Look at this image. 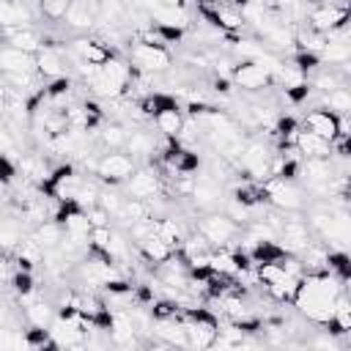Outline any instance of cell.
<instances>
[{
	"mask_svg": "<svg viewBox=\"0 0 351 351\" xmlns=\"http://www.w3.org/2000/svg\"><path fill=\"white\" fill-rule=\"evenodd\" d=\"M93 170L104 184L115 186V184H123L134 173V156L121 154V151H107L101 154V159H96Z\"/></svg>",
	"mask_w": 351,
	"mask_h": 351,
	"instance_id": "1",
	"label": "cell"
},
{
	"mask_svg": "<svg viewBox=\"0 0 351 351\" xmlns=\"http://www.w3.org/2000/svg\"><path fill=\"white\" fill-rule=\"evenodd\" d=\"M132 60H134V66H137L140 71H145V74H162V71H167L170 63H173V58H170V52L165 49V44H148V41H137V44L132 47Z\"/></svg>",
	"mask_w": 351,
	"mask_h": 351,
	"instance_id": "2",
	"label": "cell"
},
{
	"mask_svg": "<svg viewBox=\"0 0 351 351\" xmlns=\"http://www.w3.org/2000/svg\"><path fill=\"white\" fill-rule=\"evenodd\" d=\"M197 233L211 244V247H228V241L239 233V225L228 214H206L197 225Z\"/></svg>",
	"mask_w": 351,
	"mask_h": 351,
	"instance_id": "3",
	"label": "cell"
},
{
	"mask_svg": "<svg viewBox=\"0 0 351 351\" xmlns=\"http://www.w3.org/2000/svg\"><path fill=\"white\" fill-rule=\"evenodd\" d=\"M263 189H266V200H271L280 211H299L304 197H302V189L293 186L291 181H282V178H266L263 181Z\"/></svg>",
	"mask_w": 351,
	"mask_h": 351,
	"instance_id": "4",
	"label": "cell"
},
{
	"mask_svg": "<svg viewBox=\"0 0 351 351\" xmlns=\"http://www.w3.org/2000/svg\"><path fill=\"white\" fill-rule=\"evenodd\" d=\"M343 25H348V5H337L335 0H329V3H318L310 11V27L324 36Z\"/></svg>",
	"mask_w": 351,
	"mask_h": 351,
	"instance_id": "5",
	"label": "cell"
},
{
	"mask_svg": "<svg viewBox=\"0 0 351 351\" xmlns=\"http://www.w3.org/2000/svg\"><path fill=\"white\" fill-rule=\"evenodd\" d=\"M233 82L244 90H263L274 82V77L258 63V60H241L233 69Z\"/></svg>",
	"mask_w": 351,
	"mask_h": 351,
	"instance_id": "6",
	"label": "cell"
},
{
	"mask_svg": "<svg viewBox=\"0 0 351 351\" xmlns=\"http://www.w3.org/2000/svg\"><path fill=\"white\" fill-rule=\"evenodd\" d=\"M304 129L332 143V140L340 134V115H335V112L326 110V107L310 110V112L304 115Z\"/></svg>",
	"mask_w": 351,
	"mask_h": 351,
	"instance_id": "7",
	"label": "cell"
},
{
	"mask_svg": "<svg viewBox=\"0 0 351 351\" xmlns=\"http://www.w3.org/2000/svg\"><path fill=\"white\" fill-rule=\"evenodd\" d=\"M74 58L90 63V66H104L110 58H112V49L99 41V38H74L71 41V49H69Z\"/></svg>",
	"mask_w": 351,
	"mask_h": 351,
	"instance_id": "8",
	"label": "cell"
},
{
	"mask_svg": "<svg viewBox=\"0 0 351 351\" xmlns=\"http://www.w3.org/2000/svg\"><path fill=\"white\" fill-rule=\"evenodd\" d=\"M126 192H129V197H140V200H148V197H154V195H159V176H156V170H151V167H143V170H134L126 181Z\"/></svg>",
	"mask_w": 351,
	"mask_h": 351,
	"instance_id": "9",
	"label": "cell"
},
{
	"mask_svg": "<svg viewBox=\"0 0 351 351\" xmlns=\"http://www.w3.org/2000/svg\"><path fill=\"white\" fill-rule=\"evenodd\" d=\"M33 25V11L25 0H0V27L14 30V27H27Z\"/></svg>",
	"mask_w": 351,
	"mask_h": 351,
	"instance_id": "10",
	"label": "cell"
},
{
	"mask_svg": "<svg viewBox=\"0 0 351 351\" xmlns=\"http://www.w3.org/2000/svg\"><path fill=\"white\" fill-rule=\"evenodd\" d=\"M277 236H282V250H285V252H293V255H299V252L313 241V239H310V228H307V222H302V219H285Z\"/></svg>",
	"mask_w": 351,
	"mask_h": 351,
	"instance_id": "11",
	"label": "cell"
},
{
	"mask_svg": "<svg viewBox=\"0 0 351 351\" xmlns=\"http://www.w3.org/2000/svg\"><path fill=\"white\" fill-rule=\"evenodd\" d=\"M189 197L195 200L197 208H217L219 200H222V189H219V181L211 178V176H195V184H192V192Z\"/></svg>",
	"mask_w": 351,
	"mask_h": 351,
	"instance_id": "12",
	"label": "cell"
},
{
	"mask_svg": "<svg viewBox=\"0 0 351 351\" xmlns=\"http://www.w3.org/2000/svg\"><path fill=\"white\" fill-rule=\"evenodd\" d=\"M36 74H41L47 80H55V77L66 74V60H63L60 47H41L36 52Z\"/></svg>",
	"mask_w": 351,
	"mask_h": 351,
	"instance_id": "13",
	"label": "cell"
},
{
	"mask_svg": "<svg viewBox=\"0 0 351 351\" xmlns=\"http://www.w3.org/2000/svg\"><path fill=\"white\" fill-rule=\"evenodd\" d=\"M63 19L74 30H90V27H96V0H71Z\"/></svg>",
	"mask_w": 351,
	"mask_h": 351,
	"instance_id": "14",
	"label": "cell"
},
{
	"mask_svg": "<svg viewBox=\"0 0 351 351\" xmlns=\"http://www.w3.org/2000/svg\"><path fill=\"white\" fill-rule=\"evenodd\" d=\"M5 71H36V52H25L11 44L0 47V74Z\"/></svg>",
	"mask_w": 351,
	"mask_h": 351,
	"instance_id": "15",
	"label": "cell"
},
{
	"mask_svg": "<svg viewBox=\"0 0 351 351\" xmlns=\"http://www.w3.org/2000/svg\"><path fill=\"white\" fill-rule=\"evenodd\" d=\"M293 148L302 156H307V159H313V156H332V143L324 140V137H318V134H313V132H307V129H299L296 132Z\"/></svg>",
	"mask_w": 351,
	"mask_h": 351,
	"instance_id": "16",
	"label": "cell"
},
{
	"mask_svg": "<svg viewBox=\"0 0 351 351\" xmlns=\"http://www.w3.org/2000/svg\"><path fill=\"white\" fill-rule=\"evenodd\" d=\"M137 250H140V255H143V261L145 263H165L176 250L167 244V241H162L156 233H151V236H145V239H140L137 241Z\"/></svg>",
	"mask_w": 351,
	"mask_h": 351,
	"instance_id": "17",
	"label": "cell"
},
{
	"mask_svg": "<svg viewBox=\"0 0 351 351\" xmlns=\"http://www.w3.org/2000/svg\"><path fill=\"white\" fill-rule=\"evenodd\" d=\"M5 41L16 49H25V52H38L44 47V36L27 25V27H14V30H5Z\"/></svg>",
	"mask_w": 351,
	"mask_h": 351,
	"instance_id": "18",
	"label": "cell"
},
{
	"mask_svg": "<svg viewBox=\"0 0 351 351\" xmlns=\"http://www.w3.org/2000/svg\"><path fill=\"white\" fill-rule=\"evenodd\" d=\"M151 25H165V27H186V11L181 5H156L148 11Z\"/></svg>",
	"mask_w": 351,
	"mask_h": 351,
	"instance_id": "19",
	"label": "cell"
},
{
	"mask_svg": "<svg viewBox=\"0 0 351 351\" xmlns=\"http://www.w3.org/2000/svg\"><path fill=\"white\" fill-rule=\"evenodd\" d=\"M154 123H156V129H159L165 137H178V132H181V126H184V115H181L178 104H173V107L159 110V112L154 115Z\"/></svg>",
	"mask_w": 351,
	"mask_h": 351,
	"instance_id": "20",
	"label": "cell"
},
{
	"mask_svg": "<svg viewBox=\"0 0 351 351\" xmlns=\"http://www.w3.org/2000/svg\"><path fill=\"white\" fill-rule=\"evenodd\" d=\"M25 239L16 214H0V250H14Z\"/></svg>",
	"mask_w": 351,
	"mask_h": 351,
	"instance_id": "21",
	"label": "cell"
},
{
	"mask_svg": "<svg viewBox=\"0 0 351 351\" xmlns=\"http://www.w3.org/2000/svg\"><path fill=\"white\" fill-rule=\"evenodd\" d=\"M30 236H33V241H36L41 250H55V247L60 244V239H63V228H60L55 219H52V222L44 219V222L36 225V230H33Z\"/></svg>",
	"mask_w": 351,
	"mask_h": 351,
	"instance_id": "22",
	"label": "cell"
},
{
	"mask_svg": "<svg viewBox=\"0 0 351 351\" xmlns=\"http://www.w3.org/2000/svg\"><path fill=\"white\" fill-rule=\"evenodd\" d=\"M126 151L132 154V156H151L154 154V148H156V140H154V134H148L145 129H134V132H129L126 134Z\"/></svg>",
	"mask_w": 351,
	"mask_h": 351,
	"instance_id": "23",
	"label": "cell"
},
{
	"mask_svg": "<svg viewBox=\"0 0 351 351\" xmlns=\"http://www.w3.org/2000/svg\"><path fill=\"white\" fill-rule=\"evenodd\" d=\"M233 200L241 203L244 208H255V206L266 203V189H263V184H258V181H252V184H239V186L233 189Z\"/></svg>",
	"mask_w": 351,
	"mask_h": 351,
	"instance_id": "24",
	"label": "cell"
},
{
	"mask_svg": "<svg viewBox=\"0 0 351 351\" xmlns=\"http://www.w3.org/2000/svg\"><path fill=\"white\" fill-rule=\"evenodd\" d=\"M25 318H27L30 326H49L52 318H55V310H52V304L44 302V299H30V302L25 304Z\"/></svg>",
	"mask_w": 351,
	"mask_h": 351,
	"instance_id": "25",
	"label": "cell"
},
{
	"mask_svg": "<svg viewBox=\"0 0 351 351\" xmlns=\"http://www.w3.org/2000/svg\"><path fill=\"white\" fill-rule=\"evenodd\" d=\"M324 107L332 110L335 115H348V110H351V93H348V88L340 85V88L326 90L324 93Z\"/></svg>",
	"mask_w": 351,
	"mask_h": 351,
	"instance_id": "26",
	"label": "cell"
},
{
	"mask_svg": "<svg viewBox=\"0 0 351 351\" xmlns=\"http://www.w3.org/2000/svg\"><path fill=\"white\" fill-rule=\"evenodd\" d=\"M126 126L123 123H107L101 132H99V143L107 148V151H118V148H123V143H126Z\"/></svg>",
	"mask_w": 351,
	"mask_h": 351,
	"instance_id": "27",
	"label": "cell"
},
{
	"mask_svg": "<svg viewBox=\"0 0 351 351\" xmlns=\"http://www.w3.org/2000/svg\"><path fill=\"white\" fill-rule=\"evenodd\" d=\"M11 288H14V293L19 296V299H27L33 291H36V285H33V274L30 271H25V269H16L14 274H11Z\"/></svg>",
	"mask_w": 351,
	"mask_h": 351,
	"instance_id": "28",
	"label": "cell"
},
{
	"mask_svg": "<svg viewBox=\"0 0 351 351\" xmlns=\"http://www.w3.org/2000/svg\"><path fill=\"white\" fill-rule=\"evenodd\" d=\"M293 69H299L302 74H307V71H315L318 66H321V55L318 52H310V49H296L293 52V63H291Z\"/></svg>",
	"mask_w": 351,
	"mask_h": 351,
	"instance_id": "29",
	"label": "cell"
},
{
	"mask_svg": "<svg viewBox=\"0 0 351 351\" xmlns=\"http://www.w3.org/2000/svg\"><path fill=\"white\" fill-rule=\"evenodd\" d=\"M69 3L71 0H38V14L47 16V19H52V22H58V19L66 16Z\"/></svg>",
	"mask_w": 351,
	"mask_h": 351,
	"instance_id": "30",
	"label": "cell"
},
{
	"mask_svg": "<svg viewBox=\"0 0 351 351\" xmlns=\"http://www.w3.org/2000/svg\"><path fill=\"white\" fill-rule=\"evenodd\" d=\"M123 200H126V197H121L118 192H99V206H101L112 219L123 211Z\"/></svg>",
	"mask_w": 351,
	"mask_h": 351,
	"instance_id": "31",
	"label": "cell"
},
{
	"mask_svg": "<svg viewBox=\"0 0 351 351\" xmlns=\"http://www.w3.org/2000/svg\"><path fill=\"white\" fill-rule=\"evenodd\" d=\"M19 151V143H16V137L11 134V129L3 123V118H0V154H5V156H19L16 154Z\"/></svg>",
	"mask_w": 351,
	"mask_h": 351,
	"instance_id": "32",
	"label": "cell"
},
{
	"mask_svg": "<svg viewBox=\"0 0 351 351\" xmlns=\"http://www.w3.org/2000/svg\"><path fill=\"white\" fill-rule=\"evenodd\" d=\"M14 173H16V170H14V165L8 162V156H5V154H0V181H8Z\"/></svg>",
	"mask_w": 351,
	"mask_h": 351,
	"instance_id": "33",
	"label": "cell"
},
{
	"mask_svg": "<svg viewBox=\"0 0 351 351\" xmlns=\"http://www.w3.org/2000/svg\"><path fill=\"white\" fill-rule=\"evenodd\" d=\"M214 90L217 93H230V80L228 77H217L214 80Z\"/></svg>",
	"mask_w": 351,
	"mask_h": 351,
	"instance_id": "34",
	"label": "cell"
},
{
	"mask_svg": "<svg viewBox=\"0 0 351 351\" xmlns=\"http://www.w3.org/2000/svg\"><path fill=\"white\" fill-rule=\"evenodd\" d=\"M5 280H11V269H8V261L0 258V282H5Z\"/></svg>",
	"mask_w": 351,
	"mask_h": 351,
	"instance_id": "35",
	"label": "cell"
},
{
	"mask_svg": "<svg viewBox=\"0 0 351 351\" xmlns=\"http://www.w3.org/2000/svg\"><path fill=\"white\" fill-rule=\"evenodd\" d=\"M0 44H3V41H0Z\"/></svg>",
	"mask_w": 351,
	"mask_h": 351,
	"instance_id": "36",
	"label": "cell"
}]
</instances>
